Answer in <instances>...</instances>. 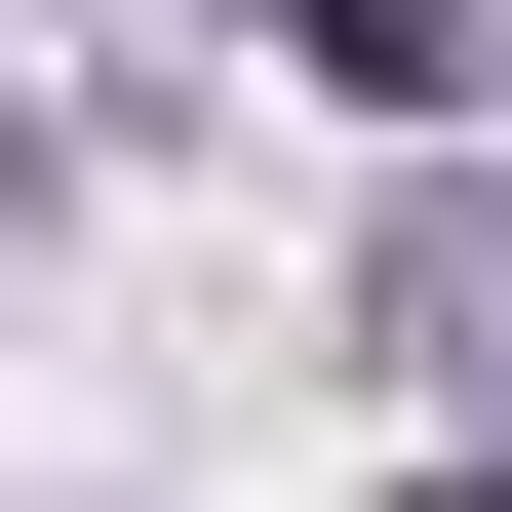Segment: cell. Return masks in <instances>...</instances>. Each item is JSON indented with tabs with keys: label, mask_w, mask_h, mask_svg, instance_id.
I'll return each instance as SVG.
<instances>
[{
	"label": "cell",
	"mask_w": 512,
	"mask_h": 512,
	"mask_svg": "<svg viewBox=\"0 0 512 512\" xmlns=\"http://www.w3.org/2000/svg\"><path fill=\"white\" fill-rule=\"evenodd\" d=\"M355 316L434 355V394H512V197H394V276H355Z\"/></svg>",
	"instance_id": "cell-1"
},
{
	"label": "cell",
	"mask_w": 512,
	"mask_h": 512,
	"mask_svg": "<svg viewBox=\"0 0 512 512\" xmlns=\"http://www.w3.org/2000/svg\"><path fill=\"white\" fill-rule=\"evenodd\" d=\"M276 40H316L355 119H473V79H512V0H276Z\"/></svg>",
	"instance_id": "cell-2"
},
{
	"label": "cell",
	"mask_w": 512,
	"mask_h": 512,
	"mask_svg": "<svg viewBox=\"0 0 512 512\" xmlns=\"http://www.w3.org/2000/svg\"><path fill=\"white\" fill-rule=\"evenodd\" d=\"M0 197H40V119H0Z\"/></svg>",
	"instance_id": "cell-3"
},
{
	"label": "cell",
	"mask_w": 512,
	"mask_h": 512,
	"mask_svg": "<svg viewBox=\"0 0 512 512\" xmlns=\"http://www.w3.org/2000/svg\"><path fill=\"white\" fill-rule=\"evenodd\" d=\"M434 512H512V473H434Z\"/></svg>",
	"instance_id": "cell-4"
}]
</instances>
